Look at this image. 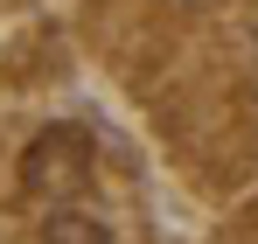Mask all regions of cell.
<instances>
[{"mask_svg":"<svg viewBox=\"0 0 258 244\" xmlns=\"http://www.w3.org/2000/svg\"><path fill=\"white\" fill-rule=\"evenodd\" d=\"M91 174V133L84 126H49L42 140L21 154V189L28 196H63Z\"/></svg>","mask_w":258,"mask_h":244,"instance_id":"cell-1","label":"cell"},{"mask_svg":"<svg viewBox=\"0 0 258 244\" xmlns=\"http://www.w3.org/2000/svg\"><path fill=\"white\" fill-rule=\"evenodd\" d=\"M42 244H112V223H98L91 209H49Z\"/></svg>","mask_w":258,"mask_h":244,"instance_id":"cell-2","label":"cell"}]
</instances>
